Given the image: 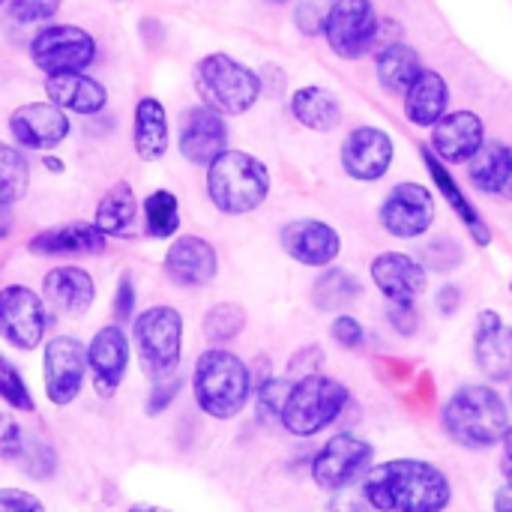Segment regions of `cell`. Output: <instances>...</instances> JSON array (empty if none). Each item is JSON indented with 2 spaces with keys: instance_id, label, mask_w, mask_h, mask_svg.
<instances>
[{
  "instance_id": "1",
  "label": "cell",
  "mask_w": 512,
  "mask_h": 512,
  "mask_svg": "<svg viewBox=\"0 0 512 512\" xmlns=\"http://www.w3.org/2000/svg\"><path fill=\"white\" fill-rule=\"evenodd\" d=\"M360 486L378 512H444L453 501L447 474L426 459L372 465Z\"/></svg>"
},
{
  "instance_id": "2",
  "label": "cell",
  "mask_w": 512,
  "mask_h": 512,
  "mask_svg": "<svg viewBox=\"0 0 512 512\" xmlns=\"http://www.w3.org/2000/svg\"><path fill=\"white\" fill-rule=\"evenodd\" d=\"M441 426L447 438L465 450H492L504 444L512 423L504 399L492 387L468 384L447 399L441 411Z\"/></svg>"
},
{
  "instance_id": "3",
  "label": "cell",
  "mask_w": 512,
  "mask_h": 512,
  "mask_svg": "<svg viewBox=\"0 0 512 512\" xmlns=\"http://www.w3.org/2000/svg\"><path fill=\"white\" fill-rule=\"evenodd\" d=\"M192 393L207 417L234 420L252 399V372L237 354L225 348H210L195 363Z\"/></svg>"
},
{
  "instance_id": "4",
  "label": "cell",
  "mask_w": 512,
  "mask_h": 512,
  "mask_svg": "<svg viewBox=\"0 0 512 512\" xmlns=\"http://www.w3.org/2000/svg\"><path fill=\"white\" fill-rule=\"evenodd\" d=\"M192 81H195L201 105L219 111L222 117L249 114L258 105L261 93H264L261 75L252 66L240 63L237 57H231L225 51L204 54L195 63Z\"/></svg>"
},
{
  "instance_id": "5",
  "label": "cell",
  "mask_w": 512,
  "mask_h": 512,
  "mask_svg": "<svg viewBox=\"0 0 512 512\" xmlns=\"http://www.w3.org/2000/svg\"><path fill=\"white\" fill-rule=\"evenodd\" d=\"M270 195L267 165L246 150H225L207 165V198L222 216H246Z\"/></svg>"
},
{
  "instance_id": "6",
  "label": "cell",
  "mask_w": 512,
  "mask_h": 512,
  "mask_svg": "<svg viewBox=\"0 0 512 512\" xmlns=\"http://www.w3.org/2000/svg\"><path fill=\"white\" fill-rule=\"evenodd\" d=\"M348 402H351V390L342 381L324 372H315V375L291 381L279 423L297 438H312L330 429L342 417Z\"/></svg>"
},
{
  "instance_id": "7",
  "label": "cell",
  "mask_w": 512,
  "mask_h": 512,
  "mask_svg": "<svg viewBox=\"0 0 512 512\" xmlns=\"http://www.w3.org/2000/svg\"><path fill=\"white\" fill-rule=\"evenodd\" d=\"M132 345L144 375L156 384L180 369L183 315L174 306H150L132 318Z\"/></svg>"
},
{
  "instance_id": "8",
  "label": "cell",
  "mask_w": 512,
  "mask_h": 512,
  "mask_svg": "<svg viewBox=\"0 0 512 512\" xmlns=\"http://www.w3.org/2000/svg\"><path fill=\"white\" fill-rule=\"evenodd\" d=\"M27 51L33 66L45 78H51V75L87 72L99 54V45L96 36L78 24H42L30 39Z\"/></svg>"
},
{
  "instance_id": "9",
  "label": "cell",
  "mask_w": 512,
  "mask_h": 512,
  "mask_svg": "<svg viewBox=\"0 0 512 512\" xmlns=\"http://www.w3.org/2000/svg\"><path fill=\"white\" fill-rule=\"evenodd\" d=\"M321 33L336 57L360 60L375 48L381 36V18L372 0H333L327 6Z\"/></svg>"
},
{
  "instance_id": "10",
  "label": "cell",
  "mask_w": 512,
  "mask_h": 512,
  "mask_svg": "<svg viewBox=\"0 0 512 512\" xmlns=\"http://www.w3.org/2000/svg\"><path fill=\"white\" fill-rule=\"evenodd\" d=\"M375 462V447L351 432L333 435L312 459V480L324 492H339L360 483Z\"/></svg>"
},
{
  "instance_id": "11",
  "label": "cell",
  "mask_w": 512,
  "mask_h": 512,
  "mask_svg": "<svg viewBox=\"0 0 512 512\" xmlns=\"http://www.w3.org/2000/svg\"><path fill=\"white\" fill-rule=\"evenodd\" d=\"M48 330L45 300L27 285L0 288V339L15 351H36Z\"/></svg>"
},
{
  "instance_id": "12",
  "label": "cell",
  "mask_w": 512,
  "mask_h": 512,
  "mask_svg": "<svg viewBox=\"0 0 512 512\" xmlns=\"http://www.w3.org/2000/svg\"><path fill=\"white\" fill-rule=\"evenodd\" d=\"M42 378H45V396L51 405L66 408L72 405L87 378V345L75 336H54L45 345L42 354Z\"/></svg>"
},
{
  "instance_id": "13",
  "label": "cell",
  "mask_w": 512,
  "mask_h": 512,
  "mask_svg": "<svg viewBox=\"0 0 512 512\" xmlns=\"http://www.w3.org/2000/svg\"><path fill=\"white\" fill-rule=\"evenodd\" d=\"M435 213L438 207H435V195L429 192V186L405 180L390 189V195L384 198L378 210V219L390 237L417 240L435 225Z\"/></svg>"
},
{
  "instance_id": "14",
  "label": "cell",
  "mask_w": 512,
  "mask_h": 512,
  "mask_svg": "<svg viewBox=\"0 0 512 512\" xmlns=\"http://www.w3.org/2000/svg\"><path fill=\"white\" fill-rule=\"evenodd\" d=\"M342 171L357 183H378L390 174L396 159V141L381 126H357L348 132L339 150Z\"/></svg>"
},
{
  "instance_id": "15",
  "label": "cell",
  "mask_w": 512,
  "mask_h": 512,
  "mask_svg": "<svg viewBox=\"0 0 512 512\" xmlns=\"http://www.w3.org/2000/svg\"><path fill=\"white\" fill-rule=\"evenodd\" d=\"M180 156L189 165L207 168L216 156L228 150V123L219 111L207 105H192L180 117V135H177Z\"/></svg>"
},
{
  "instance_id": "16",
  "label": "cell",
  "mask_w": 512,
  "mask_h": 512,
  "mask_svg": "<svg viewBox=\"0 0 512 512\" xmlns=\"http://www.w3.org/2000/svg\"><path fill=\"white\" fill-rule=\"evenodd\" d=\"M279 240L291 261L315 270L333 267V261L342 255V237L324 219H294L282 228Z\"/></svg>"
},
{
  "instance_id": "17",
  "label": "cell",
  "mask_w": 512,
  "mask_h": 512,
  "mask_svg": "<svg viewBox=\"0 0 512 512\" xmlns=\"http://www.w3.org/2000/svg\"><path fill=\"white\" fill-rule=\"evenodd\" d=\"M9 132L24 150H54L69 138L72 120L66 111H60L48 99L27 102L9 114Z\"/></svg>"
},
{
  "instance_id": "18",
  "label": "cell",
  "mask_w": 512,
  "mask_h": 512,
  "mask_svg": "<svg viewBox=\"0 0 512 512\" xmlns=\"http://www.w3.org/2000/svg\"><path fill=\"white\" fill-rule=\"evenodd\" d=\"M486 141V123L477 111H447L435 126L429 138V150L447 162V165H468L471 156Z\"/></svg>"
},
{
  "instance_id": "19",
  "label": "cell",
  "mask_w": 512,
  "mask_h": 512,
  "mask_svg": "<svg viewBox=\"0 0 512 512\" xmlns=\"http://www.w3.org/2000/svg\"><path fill=\"white\" fill-rule=\"evenodd\" d=\"M129 354H132V342H129L123 324H108L90 339L87 369L93 372V387L99 396L108 399L123 384L126 369H129Z\"/></svg>"
},
{
  "instance_id": "20",
  "label": "cell",
  "mask_w": 512,
  "mask_h": 512,
  "mask_svg": "<svg viewBox=\"0 0 512 512\" xmlns=\"http://www.w3.org/2000/svg\"><path fill=\"white\" fill-rule=\"evenodd\" d=\"M165 273L180 288H204L219 276V252L210 240L186 234L165 252Z\"/></svg>"
},
{
  "instance_id": "21",
  "label": "cell",
  "mask_w": 512,
  "mask_h": 512,
  "mask_svg": "<svg viewBox=\"0 0 512 512\" xmlns=\"http://www.w3.org/2000/svg\"><path fill=\"white\" fill-rule=\"evenodd\" d=\"M372 282L387 303H417L429 288V270L408 252H384L372 261Z\"/></svg>"
},
{
  "instance_id": "22",
  "label": "cell",
  "mask_w": 512,
  "mask_h": 512,
  "mask_svg": "<svg viewBox=\"0 0 512 512\" xmlns=\"http://www.w3.org/2000/svg\"><path fill=\"white\" fill-rule=\"evenodd\" d=\"M474 360L489 381L512 378V327L492 309H483L474 321Z\"/></svg>"
},
{
  "instance_id": "23",
  "label": "cell",
  "mask_w": 512,
  "mask_h": 512,
  "mask_svg": "<svg viewBox=\"0 0 512 512\" xmlns=\"http://www.w3.org/2000/svg\"><path fill=\"white\" fill-rule=\"evenodd\" d=\"M42 300L66 318H81L90 312V306L96 300V282L84 267L63 264V267H54L45 273Z\"/></svg>"
},
{
  "instance_id": "24",
  "label": "cell",
  "mask_w": 512,
  "mask_h": 512,
  "mask_svg": "<svg viewBox=\"0 0 512 512\" xmlns=\"http://www.w3.org/2000/svg\"><path fill=\"white\" fill-rule=\"evenodd\" d=\"M108 237L93 222H66L39 231L30 237L27 249L39 258H78V255H102Z\"/></svg>"
},
{
  "instance_id": "25",
  "label": "cell",
  "mask_w": 512,
  "mask_h": 512,
  "mask_svg": "<svg viewBox=\"0 0 512 512\" xmlns=\"http://www.w3.org/2000/svg\"><path fill=\"white\" fill-rule=\"evenodd\" d=\"M45 96L60 111L78 114V117H93V114L105 111V105H108V87L87 72L45 78Z\"/></svg>"
},
{
  "instance_id": "26",
  "label": "cell",
  "mask_w": 512,
  "mask_h": 512,
  "mask_svg": "<svg viewBox=\"0 0 512 512\" xmlns=\"http://www.w3.org/2000/svg\"><path fill=\"white\" fill-rule=\"evenodd\" d=\"M420 156H423V162H426V171H429V177H432V183L438 186V192L444 195V201L453 207V213L465 222V228H468V234H471V240L480 246V249H486V246H492V225L477 213V207L471 204V198L462 192V186L456 183V177L450 174V168H447V162H441L432 150H429V144H423L420 147Z\"/></svg>"
},
{
  "instance_id": "27",
  "label": "cell",
  "mask_w": 512,
  "mask_h": 512,
  "mask_svg": "<svg viewBox=\"0 0 512 512\" xmlns=\"http://www.w3.org/2000/svg\"><path fill=\"white\" fill-rule=\"evenodd\" d=\"M402 99H405V102H402L405 120H408L411 126L432 129V126L450 111V84H447V78H444L441 72L423 69Z\"/></svg>"
},
{
  "instance_id": "28",
  "label": "cell",
  "mask_w": 512,
  "mask_h": 512,
  "mask_svg": "<svg viewBox=\"0 0 512 512\" xmlns=\"http://www.w3.org/2000/svg\"><path fill=\"white\" fill-rule=\"evenodd\" d=\"M168 144H171V123L165 105L156 96H141L132 114V147L138 159L159 162L165 159Z\"/></svg>"
},
{
  "instance_id": "29",
  "label": "cell",
  "mask_w": 512,
  "mask_h": 512,
  "mask_svg": "<svg viewBox=\"0 0 512 512\" xmlns=\"http://www.w3.org/2000/svg\"><path fill=\"white\" fill-rule=\"evenodd\" d=\"M468 177L477 192L512 201V147L504 141H483L468 162Z\"/></svg>"
},
{
  "instance_id": "30",
  "label": "cell",
  "mask_w": 512,
  "mask_h": 512,
  "mask_svg": "<svg viewBox=\"0 0 512 512\" xmlns=\"http://www.w3.org/2000/svg\"><path fill=\"white\" fill-rule=\"evenodd\" d=\"M423 57L414 45L408 42H387L378 54H375V75L378 84L384 87V93L390 96H405L408 87L417 81V75L423 72Z\"/></svg>"
},
{
  "instance_id": "31",
  "label": "cell",
  "mask_w": 512,
  "mask_h": 512,
  "mask_svg": "<svg viewBox=\"0 0 512 512\" xmlns=\"http://www.w3.org/2000/svg\"><path fill=\"white\" fill-rule=\"evenodd\" d=\"M291 117L312 132H333L342 123V102L321 84H306L291 93Z\"/></svg>"
},
{
  "instance_id": "32",
  "label": "cell",
  "mask_w": 512,
  "mask_h": 512,
  "mask_svg": "<svg viewBox=\"0 0 512 512\" xmlns=\"http://www.w3.org/2000/svg\"><path fill=\"white\" fill-rule=\"evenodd\" d=\"M135 219H138V198H135L132 186H129L126 180L108 186L105 195H102L99 204H96L93 225H96L105 237H129Z\"/></svg>"
},
{
  "instance_id": "33",
  "label": "cell",
  "mask_w": 512,
  "mask_h": 512,
  "mask_svg": "<svg viewBox=\"0 0 512 512\" xmlns=\"http://www.w3.org/2000/svg\"><path fill=\"white\" fill-rule=\"evenodd\" d=\"M360 294H363V282L345 267H324V273L312 285V303L321 312H339L354 300H360Z\"/></svg>"
},
{
  "instance_id": "34",
  "label": "cell",
  "mask_w": 512,
  "mask_h": 512,
  "mask_svg": "<svg viewBox=\"0 0 512 512\" xmlns=\"http://www.w3.org/2000/svg\"><path fill=\"white\" fill-rule=\"evenodd\" d=\"M180 231V201L168 189H156L144 198V234L150 240H171Z\"/></svg>"
},
{
  "instance_id": "35",
  "label": "cell",
  "mask_w": 512,
  "mask_h": 512,
  "mask_svg": "<svg viewBox=\"0 0 512 512\" xmlns=\"http://www.w3.org/2000/svg\"><path fill=\"white\" fill-rule=\"evenodd\" d=\"M30 186V162L24 153L6 141H0V201L3 204H18L27 195Z\"/></svg>"
},
{
  "instance_id": "36",
  "label": "cell",
  "mask_w": 512,
  "mask_h": 512,
  "mask_svg": "<svg viewBox=\"0 0 512 512\" xmlns=\"http://www.w3.org/2000/svg\"><path fill=\"white\" fill-rule=\"evenodd\" d=\"M243 327H246V312L237 303H216L213 309H207V315L201 321L204 339L213 345L234 342L243 333Z\"/></svg>"
},
{
  "instance_id": "37",
  "label": "cell",
  "mask_w": 512,
  "mask_h": 512,
  "mask_svg": "<svg viewBox=\"0 0 512 512\" xmlns=\"http://www.w3.org/2000/svg\"><path fill=\"white\" fill-rule=\"evenodd\" d=\"M417 261H420L429 273H441V276H444V273H453V270L462 267L465 252H462V246H459L453 237H435V240L423 243Z\"/></svg>"
},
{
  "instance_id": "38",
  "label": "cell",
  "mask_w": 512,
  "mask_h": 512,
  "mask_svg": "<svg viewBox=\"0 0 512 512\" xmlns=\"http://www.w3.org/2000/svg\"><path fill=\"white\" fill-rule=\"evenodd\" d=\"M0 399L12 408V411H24L30 414L36 405H33V396H30V387L24 384L21 372L15 369V363H9L3 354H0Z\"/></svg>"
},
{
  "instance_id": "39",
  "label": "cell",
  "mask_w": 512,
  "mask_h": 512,
  "mask_svg": "<svg viewBox=\"0 0 512 512\" xmlns=\"http://www.w3.org/2000/svg\"><path fill=\"white\" fill-rule=\"evenodd\" d=\"M18 462H21L24 474L33 477V480H48L57 471V456H54L51 444H45L39 438H27L24 441V453H21Z\"/></svg>"
},
{
  "instance_id": "40",
  "label": "cell",
  "mask_w": 512,
  "mask_h": 512,
  "mask_svg": "<svg viewBox=\"0 0 512 512\" xmlns=\"http://www.w3.org/2000/svg\"><path fill=\"white\" fill-rule=\"evenodd\" d=\"M63 0H9V18L18 24H51Z\"/></svg>"
},
{
  "instance_id": "41",
  "label": "cell",
  "mask_w": 512,
  "mask_h": 512,
  "mask_svg": "<svg viewBox=\"0 0 512 512\" xmlns=\"http://www.w3.org/2000/svg\"><path fill=\"white\" fill-rule=\"evenodd\" d=\"M24 441L27 435L21 423L9 411H0V462H18L24 453Z\"/></svg>"
},
{
  "instance_id": "42",
  "label": "cell",
  "mask_w": 512,
  "mask_h": 512,
  "mask_svg": "<svg viewBox=\"0 0 512 512\" xmlns=\"http://www.w3.org/2000/svg\"><path fill=\"white\" fill-rule=\"evenodd\" d=\"M288 390H291V381L273 378V375L264 378L261 387H258V411H261V417H279L282 408H285Z\"/></svg>"
},
{
  "instance_id": "43",
  "label": "cell",
  "mask_w": 512,
  "mask_h": 512,
  "mask_svg": "<svg viewBox=\"0 0 512 512\" xmlns=\"http://www.w3.org/2000/svg\"><path fill=\"white\" fill-rule=\"evenodd\" d=\"M330 336H333V342H336L339 348L357 351V348H363V342H366V327H363L354 315H339V318L333 321V327H330Z\"/></svg>"
},
{
  "instance_id": "44",
  "label": "cell",
  "mask_w": 512,
  "mask_h": 512,
  "mask_svg": "<svg viewBox=\"0 0 512 512\" xmlns=\"http://www.w3.org/2000/svg\"><path fill=\"white\" fill-rule=\"evenodd\" d=\"M180 384H183V381H180L177 375H171V378H165V381H156L153 390H150V396H147L144 411H147L150 417H159L162 411H168V408L174 405L177 393H180Z\"/></svg>"
},
{
  "instance_id": "45",
  "label": "cell",
  "mask_w": 512,
  "mask_h": 512,
  "mask_svg": "<svg viewBox=\"0 0 512 512\" xmlns=\"http://www.w3.org/2000/svg\"><path fill=\"white\" fill-rule=\"evenodd\" d=\"M327 512H378L369 498L363 495V486L354 483V486H345L339 492H333L330 504H327Z\"/></svg>"
},
{
  "instance_id": "46",
  "label": "cell",
  "mask_w": 512,
  "mask_h": 512,
  "mask_svg": "<svg viewBox=\"0 0 512 512\" xmlns=\"http://www.w3.org/2000/svg\"><path fill=\"white\" fill-rule=\"evenodd\" d=\"M387 321L399 336H414L420 327V315H417V303H390L387 306Z\"/></svg>"
},
{
  "instance_id": "47",
  "label": "cell",
  "mask_w": 512,
  "mask_h": 512,
  "mask_svg": "<svg viewBox=\"0 0 512 512\" xmlns=\"http://www.w3.org/2000/svg\"><path fill=\"white\" fill-rule=\"evenodd\" d=\"M111 312H114V318L120 324H126V321L135 318V282H132L129 273H123L120 282H117V288H114V306H111Z\"/></svg>"
},
{
  "instance_id": "48",
  "label": "cell",
  "mask_w": 512,
  "mask_h": 512,
  "mask_svg": "<svg viewBox=\"0 0 512 512\" xmlns=\"http://www.w3.org/2000/svg\"><path fill=\"white\" fill-rule=\"evenodd\" d=\"M324 9L315 3V0H303L297 9H294V24L300 27L303 36H318L324 30Z\"/></svg>"
},
{
  "instance_id": "49",
  "label": "cell",
  "mask_w": 512,
  "mask_h": 512,
  "mask_svg": "<svg viewBox=\"0 0 512 512\" xmlns=\"http://www.w3.org/2000/svg\"><path fill=\"white\" fill-rule=\"evenodd\" d=\"M321 366H324V354H321V348H318V345H306V348H300V351L291 357V363H288V375H294V378H306V375L321 372Z\"/></svg>"
},
{
  "instance_id": "50",
  "label": "cell",
  "mask_w": 512,
  "mask_h": 512,
  "mask_svg": "<svg viewBox=\"0 0 512 512\" xmlns=\"http://www.w3.org/2000/svg\"><path fill=\"white\" fill-rule=\"evenodd\" d=\"M0 512H45V504L24 489H0Z\"/></svg>"
},
{
  "instance_id": "51",
  "label": "cell",
  "mask_w": 512,
  "mask_h": 512,
  "mask_svg": "<svg viewBox=\"0 0 512 512\" xmlns=\"http://www.w3.org/2000/svg\"><path fill=\"white\" fill-rule=\"evenodd\" d=\"M435 303H438V312H441V315H456V312H459V306H462V288H459V285H453V282L441 285V291H438Z\"/></svg>"
},
{
  "instance_id": "52",
  "label": "cell",
  "mask_w": 512,
  "mask_h": 512,
  "mask_svg": "<svg viewBox=\"0 0 512 512\" xmlns=\"http://www.w3.org/2000/svg\"><path fill=\"white\" fill-rule=\"evenodd\" d=\"M504 471V486L495 492L492 510L495 512H512V465H501Z\"/></svg>"
},
{
  "instance_id": "53",
  "label": "cell",
  "mask_w": 512,
  "mask_h": 512,
  "mask_svg": "<svg viewBox=\"0 0 512 512\" xmlns=\"http://www.w3.org/2000/svg\"><path fill=\"white\" fill-rule=\"evenodd\" d=\"M12 225H15L12 210H9V204H3V201H0V240H6V237L12 234Z\"/></svg>"
},
{
  "instance_id": "54",
  "label": "cell",
  "mask_w": 512,
  "mask_h": 512,
  "mask_svg": "<svg viewBox=\"0 0 512 512\" xmlns=\"http://www.w3.org/2000/svg\"><path fill=\"white\" fill-rule=\"evenodd\" d=\"M501 465H512V426L510 432L504 435V459H501Z\"/></svg>"
},
{
  "instance_id": "55",
  "label": "cell",
  "mask_w": 512,
  "mask_h": 512,
  "mask_svg": "<svg viewBox=\"0 0 512 512\" xmlns=\"http://www.w3.org/2000/svg\"><path fill=\"white\" fill-rule=\"evenodd\" d=\"M129 512H171V510H165V507H153V504H132Z\"/></svg>"
},
{
  "instance_id": "56",
  "label": "cell",
  "mask_w": 512,
  "mask_h": 512,
  "mask_svg": "<svg viewBox=\"0 0 512 512\" xmlns=\"http://www.w3.org/2000/svg\"><path fill=\"white\" fill-rule=\"evenodd\" d=\"M42 162H45V168H54V171H63V165H60V159H54V156H45Z\"/></svg>"
},
{
  "instance_id": "57",
  "label": "cell",
  "mask_w": 512,
  "mask_h": 512,
  "mask_svg": "<svg viewBox=\"0 0 512 512\" xmlns=\"http://www.w3.org/2000/svg\"><path fill=\"white\" fill-rule=\"evenodd\" d=\"M273 3H288V0H273Z\"/></svg>"
},
{
  "instance_id": "58",
  "label": "cell",
  "mask_w": 512,
  "mask_h": 512,
  "mask_svg": "<svg viewBox=\"0 0 512 512\" xmlns=\"http://www.w3.org/2000/svg\"><path fill=\"white\" fill-rule=\"evenodd\" d=\"M3 3H9V0H0V6H3Z\"/></svg>"
},
{
  "instance_id": "59",
  "label": "cell",
  "mask_w": 512,
  "mask_h": 512,
  "mask_svg": "<svg viewBox=\"0 0 512 512\" xmlns=\"http://www.w3.org/2000/svg\"><path fill=\"white\" fill-rule=\"evenodd\" d=\"M510 396H512V390H510Z\"/></svg>"
}]
</instances>
